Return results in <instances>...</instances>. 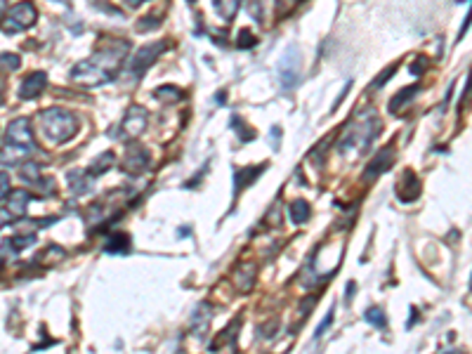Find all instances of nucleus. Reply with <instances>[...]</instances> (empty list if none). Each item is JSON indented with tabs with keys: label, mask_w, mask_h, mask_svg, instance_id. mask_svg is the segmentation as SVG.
Returning <instances> with one entry per match:
<instances>
[{
	"label": "nucleus",
	"mask_w": 472,
	"mask_h": 354,
	"mask_svg": "<svg viewBox=\"0 0 472 354\" xmlns=\"http://www.w3.org/2000/svg\"><path fill=\"white\" fill-rule=\"evenodd\" d=\"M10 220H12V215L8 213V208H5V211H0V230H3V227L8 225Z\"/></svg>",
	"instance_id": "35"
},
{
	"label": "nucleus",
	"mask_w": 472,
	"mask_h": 354,
	"mask_svg": "<svg viewBox=\"0 0 472 354\" xmlns=\"http://www.w3.org/2000/svg\"><path fill=\"white\" fill-rule=\"evenodd\" d=\"M35 22H38L35 5L29 3V0H24V3H17L15 8L8 12L5 33H19V31H24V29H31Z\"/></svg>",
	"instance_id": "6"
},
{
	"label": "nucleus",
	"mask_w": 472,
	"mask_h": 354,
	"mask_svg": "<svg viewBox=\"0 0 472 354\" xmlns=\"http://www.w3.org/2000/svg\"><path fill=\"white\" fill-rule=\"evenodd\" d=\"M45 88H47V76L43 74V71H35V74H31L29 78H24V83L19 88V97L22 99H35Z\"/></svg>",
	"instance_id": "12"
},
{
	"label": "nucleus",
	"mask_w": 472,
	"mask_h": 354,
	"mask_svg": "<svg viewBox=\"0 0 472 354\" xmlns=\"http://www.w3.org/2000/svg\"><path fill=\"white\" fill-rule=\"evenodd\" d=\"M366 321L371 323V326L382 328L387 323V316H385V312H382L380 307H371V309H366Z\"/></svg>",
	"instance_id": "25"
},
{
	"label": "nucleus",
	"mask_w": 472,
	"mask_h": 354,
	"mask_svg": "<svg viewBox=\"0 0 472 354\" xmlns=\"http://www.w3.org/2000/svg\"><path fill=\"white\" fill-rule=\"evenodd\" d=\"M331 323H333V309H331V312H328V316H326V319H324V321H321V323H319V328H316V333H314V335H316V338H321V335H324V331H326V328H328V326H331Z\"/></svg>",
	"instance_id": "32"
},
{
	"label": "nucleus",
	"mask_w": 472,
	"mask_h": 354,
	"mask_svg": "<svg viewBox=\"0 0 472 354\" xmlns=\"http://www.w3.org/2000/svg\"><path fill=\"white\" fill-rule=\"evenodd\" d=\"M8 241H10L12 248H15L17 253H19V250L29 248V246H33V243H35V236H33V234H29V236H12V239H8Z\"/></svg>",
	"instance_id": "26"
},
{
	"label": "nucleus",
	"mask_w": 472,
	"mask_h": 354,
	"mask_svg": "<svg viewBox=\"0 0 472 354\" xmlns=\"http://www.w3.org/2000/svg\"><path fill=\"white\" fill-rule=\"evenodd\" d=\"M38 123H40V133H43V137L50 144L67 142L76 135V130H79V121H76L74 113L67 109L40 111Z\"/></svg>",
	"instance_id": "4"
},
{
	"label": "nucleus",
	"mask_w": 472,
	"mask_h": 354,
	"mask_svg": "<svg viewBox=\"0 0 472 354\" xmlns=\"http://www.w3.org/2000/svg\"><path fill=\"white\" fill-rule=\"evenodd\" d=\"M394 76V67H390V69H387V71H382V74L378 76V78H375V81H373V88L375 90H378V88H382V83H385V81H390V78Z\"/></svg>",
	"instance_id": "30"
},
{
	"label": "nucleus",
	"mask_w": 472,
	"mask_h": 354,
	"mask_svg": "<svg viewBox=\"0 0 472 354\" xmlns=\"http://www.w3.org/2000/svg\"><path fill=\"white\" fill-rule=\"evenodd\" d=\"M189 3H194V0H189Z\"/></svg>",
	"instance_id": "37"
},
{
	"label": "nucleus",
	"mask_w": 472,
	"mask_h": 354,
	"mask_svg": "<svg viewBox=\"0 0 472 354\" xmlns=\"http://www.w3.org/2000/svg\"><path fill=\"white\" fill-rule=\"evenodd\" d=\"M380 133V121L375 116L373 109H361L355 113L352 123L345 128V135L340 140L338 149L343 154H359L366 149L368 142H373V137Z\"/></svg>",
	"instance_id": "2"
},
{
	"label": "nucleus",
	"mask_w": 472,
	"mask_h": 354,
	"mask_svg": "<svg viewBox=\"0 0 472 354\" xmlns=\"http://www.w3.org/2000/svg\"><path fill=\"white\" fill-rule=\"evenodd\" d=\"M211 307L208 305H201L199 309H196V316H194V321H191V328H194V335L196 338H203L208 331V323H211Z\"/></svg>",
	"instance_id": "15"
},
{
	"label": "nucleus",
	"mask_w": 472,
	"mask_h": 354,
	"mask_svg": "<svg viewBox=\"0 0 472 354\" xmlns=\"http://www.w3.org/2000/svg\"><path fill=\"white\" fill-rule=\"evenodd\" d=\"M22 67L19 55H10V52H3L0 55V71H17Z\"/></svg>",
	"instance_id": "23"
},
{
	"label": "nucleus",
	"mask_w": 472,
	"mask_h": 354,
	"mask_svg": "<svg viewBox=\"0 0 472 354\" xmlns=\"http://www.w3.org/2000/svg\"><path fill=\"white\" fill-rule=\"evenodd\" d=\"M260 10H262V5H260V3H250V15H253V17H258V22H262Z\"/></svg>",
	"instance_id": "34"
},
{
	"label": "nucleus",
	"mask_w": 472,
	"mask_h": 354,
	"mask_svg": "<svg viewBox=\"0 0 472 354\" xmlns=\"http://www.w3.org/2000/svg\"><path fill=\"white\" fill-rule=\"evenodd\" d=\"M213 3H215V8H218L222 19H231L234 12L238 10V5H241V0H213Z\"/></svg>",
	"instance_id": "20"
},
{
	"label": "nucleus",
	"mask_w": 472,
	"mask_h": 354,
	"mask_svg": "<svg viewBox=\"0 0 472 354\" xmlns=\"http://www.w3.org/2000/svg\"><path fill=\"white\" fill-rule=\"evenodd\" d=\"M421 179L416 177L414 170H406L402 177H399V184H397V194L402 201H416L418 196H421Z\"/></svg>",
	"instance_id": "11"
},
{
	"label": "nucleus",
	"mask_w": 472,
	"mask_h": 354,
	"mask_svg": "<svg viewBox=\"0 0 472 354\" xmlns=\"http://www.w3.org/2000/svg\"><path fill=\"white\" fill-rule=\"evenodd\" d=\"M128 55V43H116L111 47H101L90 59L76 64V69L71 71V81L81 83L86 88H97L101 83H109L116 76L118 67Z\"/></svg>",
	"instance_id": "1"
},
{
	"label": "nucleus",
	"mask_w": 472,
	"mask_h": 354,
	"mask_svg": "<svg viewBox=\"0 0 472 354\" xmlns=\"http://www.w3.org/2000/svg\"><path fill=\"white\" fill-rule=\"evenodd\" d=\"M38 257H40V262H50V265H55V262H59L62 257H67V253H64V248H59V246H50V248Z\"/></svg>",
	"instance_id": "24"
},
{
	"label": "nucleus",
	"mask_w": 472,
	"mask_h": 354,
	"mask_svg": "<svg viewBox=\"0 0 472 354\" xmlns=\"http://www.w3.org/2000/svg\"><path fill=\"white\" fill-rule=\"evenodd\" d=\"M163 47L165 43H154V45H147V47H142L140 52L135 55L133 59V64H130V69H133V74L135 76H142L145 71L152 67L154 62H156V57L163 52Z\"/></svg>",
	"instance_id": "9"
},
{
	"label": "nucleus",
	"mask_w": 472,
	"mask_h": 354,
	"mask_svg": "<svg viewBox=\"0 0 472 354\" xmlns=\"http://www.w3.org/2000/svg\"><path fill=\"white\" fill-rule=\"evenodd\" d=\"M10 191V175L0 172V196H5Z\"/></svg>",
	"instance_id": "33"
},
{
	"label": "nucleus",
	"mask_w": 472,
	"mask_h": 354,
	"mask_svg": "<svg viewBox=\"0 0 472 354\" xmlns=\"http://www.w3.org/2000/svg\"><path fill=\"white\" fill-rule=\"evenodd\" d=\"M267 166H260V168H243V170H238L234 175V191H241L243 187H248V184H253L255 179H258L262 172H265Z\"/></svg>",
	"instance_id": "14"
},
{
	"label": "nucleus",
	"mask_w": 472,
	"mask_h": 354,
	"mask_svg": "<svg viewBox=\"0 0 472 354\" xmlns=\"http://www.w3.org/2000/svg\"><path fill=\"white\" fill-rule=\"evenodd\" d=\"M22 177L24 179H29V182H35V179L40 177V168H38V163H24L22 166Z\"/></svg>",
	"instance_id": "27"
},
{
	"label": "nucleus",
	"mask_w": 472,
	"mask_h": 354,
	"mask_svg": "<svg viewBox=\"0 0 472 354\" xmlns=\"http://www.w3.org/2000/svg\"><path fill=\"white\" fill-rule=\"evenodd\" d=\"M147 168H149V152L142 149L140 144H133L123 159V170L128 172V175H140Z\"/></svg>",
	"instance_id": "8"
},
{
	"label": "nucleus",
	"mask_w": 472,
	"mask_h": 354,
	"mask_svg": "<svg viewBox=\"0 0 472 354\" xmlns=\"http://www.w3.org/2000/svg\"><path fill=\"white\" fill-rule=\"evenodd\" d=\"M156 97L161 102H168V104H170V102H180L182 99V92L175 86H163V88L156 90Z\"/></svg>",
	"instance_id": "22"
},
{
	"label": "nucleus",
	"mask_w": 472,
	"mask_h": 354,
	"mask_svg": "<svg viewBox=\"0 0 472 354\" xmlns=\"http://www.w3.org/2000/svg\"><path fill=\"white\" fill-rule=\"evenodd\" d=\"M234 130L241 133V142H248V140H253V137H255V130H248L246 125L241 123V118H234Z\"/></svg>",
	"instance_id": "29"
},
{
	"label": "nucleus",
	"mask_w": 472,
	"mask_h": 354,
	"mask_svg": "<svg viewBox=\"0 0 472 354\" xmlns=\"http://www.w3.org/2000/svg\"><path fill=\"white\" fill-rule=\"evenodd\" d=\"M5 12H8V0H0V19H3Z\"/></svg>",
	"instance_id": "36"
},
{
	"label": "nucleus",
	"mask_w": 472,
	"mask_h": 354,
	"mask_svg": "<svg viewBox=\"0 0 472 354\" xmlns=\"http://www.w3.org/2000/svg\"><path fill=\"white\" fill-rule=\"evenodd\" d=\"M288 215H291V220L295 222V225H302V222L309 220V203L302 201V199H295L288 206Z\"/></svg>",
	"instance_id": "17"
},
{
	"label": "nucleus",
	"mask_w": 472,
	"mask_h": 354,
	"mask_svg": "<svg viewBox=\"0 0 472 354\" xmlns=\"http://www.w3.org/2000/svg\"><path fill=\"white\" fill-rule=\"evenodd\" d=\"M147 125V111L142 109V106H130L128 113H125L123 118V135L128 137V140H135L137 135H142V130H145Z\"/></svg>",
	"instance_id": "7"
},
{
	"label": "nucleus",
	"mask_w": 472,
	"mask_h": 354,
	"mask_svg": "<svg viewBox=\"0 0 472 354\" xmlns=\"http://www.w3.org/2000/svg\"><path fill=\"white\" fill-rule=\"evenodd\" d=\"M111 161H113V154L111 152H106L104 156H99V159L95 161L90 168H88V175L97 177V175H101V172H106V170H109V166H111Z\"/></svg>",
	"instance_id": "21"
},
{
	"label": "nucleus",
	"mask_w": 472,
	"mask_h": 354,
	"mask_svg": "<svg viewBox=\"0 0 472 354\" xmlns=\"http://www.w3.org/2000/svg\"><path fill=\"white\" fill-rule=\"evenodd\" d=\"M421 92V86H409L406 90H402V92H397L394 97L390 99V111L397 113L399 109H402V104H409L411 99L416 97V95Z\"/></svg>",
	"instance_id": "16"
},
{
	"label": "nucleus",
	"mask_w": 472,
	"mask_h": 354,
	"mask_svg": "<svg viewBox=\"0 0 472 354\" xmlns=\"http://www.w3.org/2000/svg\"><path fill=\"white\" fill-rule=\"evenodd\" d=\"M128 248H130L128 234H113V236H109V241H106V246H104L106 253H125Z\"/></svg>",
	"instance_id": "18"
},
{
	"label": "nucleus",
	"mask_w": 472,
	"mask_h": 354,
	"mask_svg": "<svg viewBox=\"0 0 472 354\" xmlns=\"http://www.w3.org/2000/svg\"><path fill=\"white\" fill-rule=\"evenodd\" d=\"M423 67H428V59H425V57H418V62L411 64V74H414V76H421L423 71H425Z\"/></svg>",
	"instance_id": "31"
},
{
	"label": "nucleus",
	"mask_w": 472,
	"mask_h": 354,
	"mask_svg": "<svg viewBox=\"0 0 472 354\" xmlns=\"http://www.w3.org/2000/svg\"><path fill=\"white\" fill-rule=\"evenodd\" d=\"M300 67H302V57L300 52H298V47H288L277 64V74L284 90H291L298 86V81H300Z\"/></svg>",
	"instance_id": "5"
},
{
	"label": "nucleus",
	"mask_w": 472,
	"mask_h": 354,
	"mask_svg": "<svg viewBox=\"0 0 472 354\" xmlns=\"http://www.w3.org/2000/svg\"><path fill=\"white\" fill-rule=\"evenodd\" d=\"M253 274H255V267L250 265V262H248V265H243L236 272V286L241 288V291H248V288L253 286V281H255Z\"/></svg>",
	"instance_id": "19"
},
{
	"label": "nucleus",
	"mask_w": 472,
	"mask_h": 354,
	"mask_svg": "<svg viewBox=\"0 0 472 354\" xmlns=\"http://www.w3.org/2000/svg\"><path fill=\"white\" fill-rule=\"evenodd\" d=\"M35 142L33 133L29 128V118H15L8 125V144L0 149V166H17L33 154Z\"/></svg>",
	"instance_id": "3"
},
{
	"label": "nucleus",
	"mask_w": 472,
	"mask_h": 354,
	"mask_svg": "<svg viewBox=\"0 0 472 354\" xmlns=\"http://www.w3.org/2000/svg\"><path fill=\"white\" fill-rule=\"evenodd\" d=\"M236 45L241 47V50H248L250 45H255V35L250 33V31H246V29H243V31L238 33V40H236Z\"/></svg>",
	"instance_id": "28"
},
{
	"label": "nucleus",
	"mask_w": 472,
	"mask_h": 354,
	"mask_svg": "<svg viewBox=\"0 0 472 354\" xmlns=\"http://www.w3.org/2000/svg\"><path fill=\"white\" fill-rule=\"evenodd\" d=\"M392 161H394V149H387V147L380 149V152L371 159V163H368L366 172H364V179H368V182H371V179L378 177L380 172L390 170Z\"/></svg>",
	"instance_id": "10"
},
{
	"label": "nucleus",
	"mask_w": 472,
	"mask_h": 354,
	"mask_svg": "<svg viewBox=\"0 0 472 354\" xmlns=\"http://www.w3.org/2000/svg\"><path fill=\"white\" fill-rule=\"evenodd\" d=\"M29 201H31L29 191H24V189L10 191V196H8V213L15 215V218H22V215L26 213V208H29Z\"/></svg>",
	"instance_id": "13"
}]
</instances>
